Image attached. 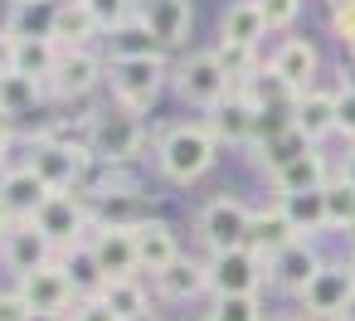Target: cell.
<instances>
[{"label": "cell", "mask_w": 355, "mask_h": 321, "mask_svg": "<svg viewBox=\"0 0 355 321\" xmlns=\"http://www.w3.org/2000/svg\"><path fill=\"white\" fill-rule=\"evenodd\" d=\"M93 35H103V25L93 20L88 0H64V6H54V25H49V40L59 49H88Z\"/></svg>", "instance_id": "19"}, {"label": "cell", "mask_w": 355, "mask_h": 321, "mask_svg": "<svg viewBox=\"0 0 355 321\" xmlns=\"http://www.w3.org/2000/svg\"><path fill=\"white\" fill-rule=\"evenodd\" d=\"M209 287V263H195V258H175L166 272H156V292L166 297V302H190V297H200Z\"/></svg>", "instance_id": "22"}, {"label": "cell", "mask_w": 355, "mask_h": 321, "mask_svg": "<svg viewBox=\"0 0 355 321\" xmlns=\"http://www.w3.org/2000/svg\"><path fill=\"white\" fill-rule=\"evenodd\" d=\"M15 6H44V10H54V6H64V0H15Z\"/></svg>", "instance_id": "46"}, {"label": "cell", "mask_w": 355, "mask_h": 321, "mask_svg": "<svg viewBox=\"0 0 355 321\" xmlns=\"http://www.w3.org/2000/svg\"><path fill=\"white\" fill-rule=\"evenodd\" d=\"M258 10H263V25L268 30H287L302 15V0H258Z\"/></svg>", "instance_id": "37"}, {"label": "cell", "mask_w": 355, "mask_h": 321, "mask_svg": "<svg viewBox=\"0 0 355 321\" xmlns=\"http://www.w3.org/2000/svg\"><path fill=\"white\" fill-rule=\"evenodd\" d=\"M10 59H15V40H10V35H0V78L10 73Z\"/></svg>", "instance_id": "42"}, {"label": "cell", "mask_w": 355, "mask_h": 321, "mask_svg": "<svg viewBox=\"0 0 355 321\" xmlns=\"http://www.w3.org/2000/svg\"><path fill=\"white\" fill-rule=\"evenodd\" d=\"M350 234H355V229H350Z\"/></svg>", "instance_id": "52"}, {"label": "cell", "mask_w": 355, "mask_h": 321, "mask_svg": "<svg viewBox=\"0 0 355 321\" xmlns=\"http://www.w3.org/2000/svg\"><path fill=\"white\" fill-rule=\"evenodd\" d=\"M88 10H93V20H98L103 35H107V30H117L122 20H132V0H88Z\"/></svg>", "instance_id": "36"}, {"label": "cell", "mask_w": 355, "mask_h": 321, "mask_svg": "<svg viewBox=\"0 0 355 321\" xmlns=\"http://www.w3.org/2000/svg\"><path fill=\"white\" fill-rule=\"evenodd\" d=\"M166 59H112L107 64V88H112V103L127 107V112H146L161 88H166Z\"/></svg>", "instance_id": "3"}, {"label": "cell", "mask_w": 355, "mask_h": 321, "mask_svg": "<svg viewBox=\"0 0 355 321\" xmlns=\"http://www.w3.org/2000/svg\"><path fill=\"white\" fill-rule=\"evenodd\" d=\"M292 127L316 146L321 137H331L336 132V93H321V88H311V93H302L297 103H292Z\"/></svg>", "instance_id": "21"}, {"label": "cell", "mask_w": 355, "mask_h": 321, "mask_svg": "<svg viewBox=\"0 0 355 321\" xmlns=\"http://www.w3.org/2000/svg\"><path fill=\"white\" fill-rule=\"evenodd\" d=\"M49 25H54V10H44V6H10L6 35L10 40H49Z\"/></svg>", "instance_id": "31"}, {"label": "cell", "mask_w": 355, "mask_h": 321, "mask_svg": "<svg viewBox=\"0 0 355 321\" xmlns=\"http://www.w3.org/2000/svg\"><path fill=\"white\" fill-rule=\"evenodd\" d=\"M141 146H146V127H141L137 112H127V107H117V103L103 107V112H93V127H88V151H93V161L127 166V161L141 156Z\"/></svg>", "instance_id": "1"}, {"label": "cell", "mask_w": 355, "mask_h": 321, "mask_svg": "<svg viewBox=\"0 0 355 321\" xmlns=\"http://www.w3.org/2000/svg\"><path fill=\"white\" fill-rule=\"evenodd\" d=\"M35 311H30V302L20 297V292H0V321H30Z\"/></svg>", "instance_id": "41"}, {"label": "cell", "mask_w": 355, "mask_h": 321, "mask_svg": "<svg viewBox=\"0 0 355 321\" xmlns=\"http://www.w3.org/2000/svg\"><path fill=\"white\" fill-rule=\"evenodd\" d=\"M0 258H6V268H15V272L25 277V272L54 263V243H49L35 224H15L6 238H0Z\"/></svg>", "instance_id": "17"}, {"label": "cell", "mask_w": 355, "mask_h": 321, "mask_svg": "<svg viewBox=\"0 0 355 321\" xmlns=\"http://www.w3.org/2000/svg\"><path fill=\"white\" fill-rule=\"evenodd\" d=\"M340 180H345V185H355V151L345 156V171H340Z\"/></svg>", "instance_id": "44"}, {"label": "cell", "mask_w": 355, "mask_h": 321, "mask_svg": "<svg viewBox=\"0 0 355 321\" xmlns=\"http://www.w3.org/2000/svg\"><path fill=\"white\" fill-rule=\"evenodd\" d=\"M30 224H35L49 243H73V248H78V243L88 238V229H93V224H88V205H83L78 195H69V190L49 195L44 209H40Z\"/></svg>", "instance_id": "9"}, {"label": "cell", "mask_w": 355, "mask_h": 321, "mask_svg": "<svg viewBox=\"0 0 355 321\" xmlns=\"http://www.w3.org/2000/svg\"><path fill=\"white\" fill-rule=\"evenodd\" d=\"M107 54H112V59H161V44H156V35L146 30V20L132 15V20H122L117 30H107Z\"/></svg>", "instance_id": "27"}, {"label": "cell", "mask_w": 355, "mask_h": 321, "mask_svg": "<svg viewBox=\"0 0 355 321\" xmlns=\"http://www.w3.org/2000/svg\"><path fill=\"white\" fill-rule=\"evenodd\" d=\"M64 49L54 40H15V59H10V73L30 78V83H49L54 69H59Z\"/></svg>", "instance_id": "23"}, {"label": "cell", "mask_w": 355, "mask_h": 321, "mask_svg": "<svg viewBox=\"0 0 355 321\" xmlns=\"http://www.w3.org/2000/svg\"><path fill=\"white\" fill-rule=\"evenodd\" d=\"M350 277H355V258H350Z\"/></svg>", "instance_id": "50"}, {"label": "cell", "mask_w": 355, "mask_h": 321, "mask_svg": "<svg viewBox=\"0 0 355 321\" xmlns=\"http://www.w3.org/2000/svg\"><path fill=\"white\" fill-rule=\"evenodd\" d=\"M292 238H297V229H292V224H287V214L272 205V209H253L243 248H248V253H258V258L268 263V258H272V253H282Z\"/></svg>", "instance_id": "20"}, {"label": "cell", "mask_w": 355, "mask_h": 321, "mask_svg": "<svg viewBox=\"0 0 355 321\" xmlns=\"http://www.w3.org/2000/svg\"><path fill=\"white\" fill-rule=\"evenodd\" d=\"M326 224L331 229H355V185L326 180Z\"/></svg>", "instance_id": "33"}, {"label": "cell", "mask_w": 355, "mask_h": 321, "mask_svg": "<svg viewBox=\"0 0 355 321\" xmlns=\"http://www.w3.org/2000/svg\"><path fill=\"white\" fill-rule=\"evenodd\" d=\"M336 132L340 137H355V83H340L336 88Z\"/></svg>", "instance_id": "39"}, {"label": "cell", "mask_w": 355, "mask_h": 321, "mask_svg": "<svg viewBox=\"0 0 355 321\" xmlns=\"http://www.w3.org/2000/svg\"><path fill=\"white\" fill-rule=\"evenodd\" d=\"M54 195L59 190H69V185H83V175H88V166H93V151L88 146H73V141H59V137H35L30 141V161H25Z\"/></svg>", "instance_id": "4"}, {"label": "cell", "mask_w": 355, "mask_h": 321, "mask_svg": "<svg viewBox=\"0 0 355 321\" xmlns=\"http://www.w3.org/2000/svg\"><path fill=\"white\" fill-rule=\"evenodd\" d=\"M205 321H263V302L258 297H214Z\"/></svg>", "instance_id": "35"}, {"label": "cell", "mask_w": 355, "mask_h": 321, "mask_svg": "<svg viewBox=\"0 0 355 321\" xmlns=\"http://www.w3.org/2000/svg\"><path fill=\"white\" fill-rule=\"evenodd\" d=\"M331 30H336V40L355 54V0H345V6L331 10Z\"/></svg>", "instance_id": "40"}, {"label": "cell", "mask_w": 355, "mask_h": 321, "mask_svg": "<svg viewBox=\"0 0 355 321\" xmlns=\"http://www.w3.org/2000/svg\"><path fill=\"white\" fill-rule=\"evenodd\" d=\"M69 321H122L107 302H103V292L98 297H78L73 302V311H69Z\"/></svg>", "instance_id": "38"}, {"label": "cell", "mask_w": 355, "mask_h": 321, "mask_svg": "<svg viewBox=\"0 0 355 321\" xmlns=\"http://www.w3.org/2000/svg\"><path fill=\"white\" fill-rule=\"evenodd\" d=\"M103 78H107V69H103V59H98L93 49H64V59H59L49 88H54L59 98H83V93H93Z\"/></svg>", "instance_id": "15"}, {"label": "cell", "mask_w": 355, "mask_h": 321, "mask_svg": "<svg viewBox=\"0 0 355 321\" xmlns=\"http://www.w3.org/2000/svg\"><path fill=\"white\" fill-rule=\"evenodd\" d=\"M83 243H88V253H93V263L103 268L107 282H112V277H137V272H141V268H137V234H132V229L93 224Z\"/></svg>", "instance_id": "10"}, {"label": "cell", "mask_w": 355, "mask_h": 321, "mask_svg": "<svg viewBox=\"0 0 355 321\" xmlns=\"http://www.w3.org/2000/svg\"><path fill=\"white\" fill-rule=\"evenodd\" d=\"M137 268L141 272H166L175 258H180V243H175V234H171V224H161V219H141L137 229Z\"/></svg>", "instance_id": "18"}, {"label": "cell", "mask_w": 355, "mask_h": 321, "mask_svg": "<svg viewBox=\"0 0 355 321\" xmlns=\"http://www.w3.org/2000/svg\"><path fill=\"white\" fill-rule=\"evenodd\" d=\"M263 35H268V25H263L258 0H234V6L224 10V20H219V40H224V44H243V49H253Z\"/></svg>", "instance_id": "26"}, {"label": "cell", "mask_w": 355, "mask_h": 321, "mask_svg": "<svg viewBox=\"0 0 355 321\" xmlns=\"http://www.w3.org/2000/svg\"><path fill=\"white\" fill-rule=\"evenodd\" d=\"M54 190L30 171V166H10V171H0V205H6V214L15 219V224H30L40 209H44V200H49Z\"/></svg>", "instance_id": "12"}, {"label": "cell", "mask_w": 355, "mask_h": 321, "mask_svg": "<svg viewBox=\"0 0 355 321\" xmlns=\"http://www.w3.org/2000/svg\"><path fill=\"white\" fill-rule=\"evenodd\" d=\"M321 263H326V258L311 248V238H292L282 253H272V258H268V277H272L282 292H297V297H302V292H306V282L321 272Z\"/></svg>", "instance_id": "13"}, {"label": "cell", "mask_w": 355, "mask_h": 321, "mask_svg": "<svg viewBox=\"0 0 355 321\" xmlns=\"http://www.w3.org/2000/svg\"><path fill=\"white\" fill-rule=\"evenodd\" d=\"M277 209L287 214V224L297 229V238H306L316 229H331L326 224V185L321 190H302V195H277Z\"/></svg>", "instance_id": "25"}, {"label": "cell", "mask_w": 355, "mask_h": 321, "mask_svg": "<svg viewBox=\"0 0 355 321\" xmlns=\"http://www.w3.org/2000/svg\"><path fill=\"white\" fill-rule=\"evenodd\" d=\"M40 88H44V83H30V78H20V73H6V78H0V112H6V117L30 112V107L40 103Z\"/></svg>", "instance_id": "32"}, {"label": "cell", "mask_w": 355, "mask_h": 321, "mask_svg": "<svg viewBox=\"0 0 355 321\" xmlns=\"http://www.w3.org/2000/svg\"><path fill=\"white\" fill-rule=\"evenodd\" d=\"M156 151H161V175L175 180V185H190V180H200L214 166L219 141H214L209 127H171Z\"/></svg>", "instance_id": "2"}, {"label": "cell", "mask_w": 355, "mask_h": 321, "mask_svg": "<svg viewBox=\"0 0 355 321\" xmlns=\"http://www.w3.org/2000/svg\"><path fill=\"white\" fill-rule=\"evenodd\" d=\"M214 59H219V69L234 78V88H243V83L258 73V59H253V49H243V44H224V40H219Z\"/></svg>", "instance_id": "34"}, {"label": "cell", "mask_w": 355, "mask_h": 321, "mask_svg": "<svg viewBox=\"0 0 355 321\" xmlns=\"http://www.w3.org/2000/svg\"><path fill=\"white\" fill-rule=\"evenodd\" d=\"M268 321H306V316H268Z\"/></svg>", "instance_id": "49"}, {"label": "cell", "mask_w": 355, "mask_h": 321, "mask_svg": "<svg viewBox=\"0 0 355 321\" xmlns=\"http://www.w3.org/2000/svg\"><path fill=\"white\" fill-rule=\"evenodd\" d=\"M103 302H107L122 321L151 311V297H146V282H141V277H112V282L103 287Z\"/></svg>", "instance_id": "29"}, {"label": "cell", "mask_w": 355, "mask_h": 321, "mask_svg": "<svg viewBox=\"0 0 355 321\" xmlns=\"http://www.w3.org/2000/svg\"><path fill=\"white\" fill-rule=\"evenodd\" d=\"M302 306H306L302 311L306 321H350V306H355L350 263H321V272L302 292Z\"/></svg>", "instance_id": "5"}, {"label": "cell", "mask_w": 355, "mask_h": 321, "mask_svg": "<svg viewBox=\"0 0 355 321\" xmlns=\"http://www.w3.org/2000/svg\"><path fill=\"white\" fill-rule=\"evenodd\" d=\"M272 185H277V195H302V190H321L326 185V156L311 146L306 156H297L292 166H282L277 175H272Z\"/></svg>", "instance_id": "28"}, {"label": "cell", "mask_w": 355, "mask_h": 321, "mask_svg": "<svg viewBox=\"0 0 355 321\" xmlns=\"http://www.w3.org/2000/svg\"><path fill=\"white\" fill-rule=\"evenodd\" d=\"M30 321H69V316H54V311H35Z\"/></svg>", "instance_id": "47"}, {"label": "cell", "mask_w": 355, "mask_h": 321, "mask_svg": "<svg viewBox=\"0 0 355 321\" xmlns=\"http://www.w3.org/2000/svg\"><path fill=\"white\" fill-rule=\"evenodd\" d=\"M272 73L292 88V93H311V78H316V49L306 40H287L277 54H272Z\"/></svg>", "instance_id": "24"}, {"label": "cell", "mask_w": 355, "mask_h": 321, "mask_svg": "<svg viewBox=\"0 0 355 321\" xmlns=\"http://www.w3.org/2000/svg\"><path fill=\"white\" fill-rule=\"evenodd\" d=\"M15 292L30 302V311H54V316H69V311H73V302H78V292H73V282H69L64 263H44V268L25 272Z\"/></svg>", "instance_id": "11"}, {"label": "cell", "mask_w": 355, "mask_h": 321, "mask_svg": "<svg viewBox=\"0 0 355 321\" xmlns=\"http://www.w3.org/2000/svg\"><path fill=\"white\" fill-rule=\"evenodd\" d=\"M6 156H10V127H0V166H6Z\"/></svg>", "instance_id": "43"}, {"label": "cell", "mask_w": 355, "mask_h": 321, "mask_svg": "<svg viewBox=\"0 0 355 321\" xmlns=\"http://www.w3.org/2000/svg\"><path fill=\"white\" fill-rule=\"evenodd\" d=\"M263 277H268V268L248 248L209 253V287H214V297H258Z\"/></svg>", "instance_id": "8"}, {"label": "cell", "mask_w": 355, "mask_h": 321, "mask_svg": "<svg viewBox=\"0 0 355 321\" xmlns=\"http://www.w3.org/2000/svg\"><path fill=\"white\" fill-rule=\"evenodd\" d=\"M209 132H214V141L258 146V107H253L243 93H229V98L209 112Z\"/></svg>", "instance_id": "16"}, {"label": "cell", "mask_w": 355, "mask_h": 321, "mask_svg": "<svg viewBox=\"0 0 355 321\" xmlns=\"http://www.w3.org/2000/svg\"><path fill=\"white\" fill-rule=\"evenodd\" d=\"M175 93H180V103L214 112V107L234 93V78L219 69V59H214V49H209V54H190V59L175 69Z\"/></svg>", "instance_id": "6"}, {"label": "cell", "mask_w": 355, "mask_h": 321, "mask_svg": "<svg viewBox=\"0 0 355 321\" xmlns=\"http://www.w3.org/2000/svg\"><path fill=\"white\" fill-rule=\"evenodd\" d=\"M248 219H253V209H248L243 200H234V195H214V200L200 209V238H205V248H209V253L243 248V238H248Z\"/></svg>", "instance_id": "7"}, {"label": "cell", "mask_w": 355, "mask_h": 321, "mask_svg": "<svg viewBox=\"0 0 355 321\" xmlns=\"http://www.w3.org/2000/svg\"><path fill=\"white\" fill-rule=\"evenodd\" d=\"M127 321H161L156 311H141V316H127Z\"/></svg>", "instance_id": "48"}, {"label": "cell", "mask_w": 355, "mask_h": 321, "mask_svg": "<svg viewBox=\"0 0 355 321\" xmlns=\"http://www.w3.org/2000/svg\"><path fill=\"white\" fill-rule=\"evenodd\" d=\"M137 15L146 20V30L156 35L161 49L185 44V35H190V25H195V6H190V0H141Z\"/></svg>", "instance_id": "14"}, {"label": "cell", "mask_w": 355, "mask_h": 321, "mask_svg": "<svg viewBox=\"0 0 355 321\" xmlns=\"http://www.w3.org/2000/svg\"><path fill=\"white\" fill-rule=\"evenodd\" d=\"M306 151H311V141H306V137H302L297 127H282L277 137H268V141L258 146V156L268 161V171H272V175H277L282 166H292L297 156H306Z\"/></svg>", "instance_id": "30"}, {"label": "cell", "mask_w": 355, "mask_h": 321, "mask_svg": "<svg viewBox=\"0 0 355 321\" xmlns=\"http://www.w3.org/2000/svg\"><path fill=\"white\" fill-rule=\"evenodd\" d=\"M10 229H15V219H10V214H6V205H0V238H6V234H10Z\"/></svg>", "instance_id": "45"}, {"label": "cell", "mask_w": 355, "mask_h": 321, "mask_svg": "<svg viewBox=\"0 0 355 321\" xmlns=\"http://www.w3.org/2000/svg\"><path fill=\"white\" fill-rule=\"evenodd\" d=\"M331 6H345V0H331Z\"/></svg>", "instance_id": "51"}]
</instances>
